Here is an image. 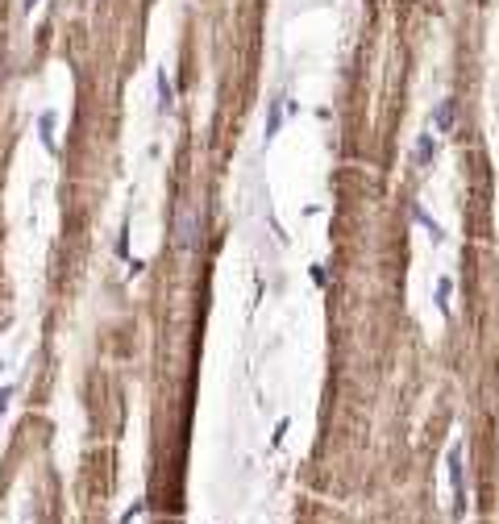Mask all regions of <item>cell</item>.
Returning a JSON list of instances; mask_svg holds the SVG:
<instances>
[{
    "instance_id": "obj_8",
    "label": "cell",
    "mask_w": 499,
    "mask_h": 524,
    "mask_svg": "<svg viewBox=\"0 0 499 524\" xmlns=\"http://www.w3.org/2000/svg\"><path fill=\"white\" fill-rule=\"evenodd\" d=\"M158 109L171 113V79H166V75H158Z\"/></svg>"
},
{
    "instance_id": "obj_2",
    "label": "cell",
    "mask_w": 499,
    "mask_h": 524,
    "mask_svg": "<svg viewBox=\"0 0 499 524\" xmlns=\"http://www.w3.org/2000/svg\"><path fill=\"white\" fill-rule=\"evenodd\" d=\"M450 478H453V495H458V516L466 512V445L462 441H453V450H450Z\"/></svg>"
},
{
    "instance_id": "obj_12",
    "label": "cell",
    "mask_w": 499,
    "mask_h": 524,
    "mask_svg": "<svg viewBox=\"0 0 499 524\" xmlns=\"http://www.w3.org/2000/svg\"><path fill=\"white\" fill-rule=\"evenodd\" d=\"M25 9H29V13H34V9H38V0H25Z\"/></svg>"
},
{
    "instance_id": "obj_3",
    "label": "cell",
    "mask_w": 499,
    "mask_h": 524,
    "mask_svg": "<svg viewBox=\"0 0 499 524\" xmlns=\"http://www.w3.org/2000/svg\"><path fill=\"white\" fill-rule=\"evenodd\" d=\"M433 125H437V129H441V133H450L453 125H458V100H441V104H437V113H433Z\"/></svg>"
},
{
    "instance_id": "obj_4",
    "label": "cell",
    "mask_w": 499,
    "mask_h": 524,
    "mask_svg": "<svg viewBox=\"0 0 499 524\" xmlns=\"http://www.w3.org/2000/svg\"><path fill=\"white\" fill-rule=\"evenodd\" d=\"M38 129H42V146H46L50 154H59V146H54V113H42V117H38Z\"/></svg>"
},
{
    "instance_id": "obj_1",
    "label": "cell",
    "mask_w": 499,
    "mask_h": 524,
    "mask_svg": "<svg viewBox=\"0 0 499 524\" xmlns=\"http://www.w3.org/2000/svg\"><path fill=\"white\" fill-rule=\"evenodd\" d=\"M175 246L183 254L200 246V208L196 204H179V213H175Z\"/></svg>"
},
{
    "instance_id": "obj_10",
    "label": "cell",
    "mask_w": 499,
    "mask_h": 524,
    "mask_svg": "<svg viewBox=\"0 0 499 524\" xmlns=\"http://www.w3.org/2000/svg\"><path fill=\"white\" fill-rule=\"evenodd\" d=\"M308 275H312V283H316V287H325V283H329V275H325V266H308Z\"/></svg>"
},
{
    "instance_id": "obj_7",
    "label": "cell",
    "mask_w": 499,
    "mask_h": 524,
    "mask_svg": "<svg viewBox=\"0 0 499 524\" xmlns=\"http://www.w3.org/2000/svg\"><path fill=\"white\" fill-rule=\"evenodd\" d=\"M279 121H283V104L275 100V104H271V117H266V138H275V133H279Z\"/></svg>"
},
{
    "instance_id": "obj_9",
    "label": "cell",
    "mask_w": 499,
    "mask_h": 524,
    "mask_svg": "<svg viewBox=\"0 0 499 524\" xmlns=\"http://www.w3.org/2000/svg\"><path fill=\"white\" fill-rule=\"evenodd\" d=\"M412 216H416V221L425 225V229H428V233H433V238H441V225H437V221H433V216H428L425 208H416V213H412Z\"/></svg>"
},
{
    "instance_id": "obj_6",
    "label": "cell",
    "mask_w": 499,
    "mask_h": 524,
    "mask_svg": "<svg viewBox=\"0 0 499 524\" xmlns=\"http://www.w3.org/2000/svg\"><path fill=\"white\" fill-rule=\"evenodd\" d=\"M450 296H453V283L450 279H437V308L450 316Z\"/></svg>"
},
{
    "instance_id": "obj_11",
    "label": "cell",
    "mask_w": 499,
    "mask_h": 524,
    "mask_svg": "<svg viewBox=\"0 0 499 524\" xmlns=\"http://www.w3.org/2000/svg\"><path fill=\"white\" fill-rule=\"evenodd\" d=\"M9 400H13V387H0V416H4V408H9Z\"/></svg>"
},
{
    "instance_id": "obj_5",
    "label": "cell",
    "mask_w": 499,
    "mask_h": 524,
    "mask_svg": "<svg viewBox=\"0 0 499 524\" xmlns=\"http://www.w3.org/2000/svg\"><path fill=\"white\" fill-rule=\"evenodd\" d=\"M433 150H437L433 133H420V142H416V163H420V167H428V163H433Z\"/></svg>"
}]
</instances>
